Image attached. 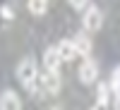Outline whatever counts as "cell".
<instances>
[{
	"label": "cell",
	"mask_w": 120,
	"mask_h": 110,
	"mask_svg": "<svg viewBox=\"0 0 120 110\" xmlns=\"http://www.w3.org/2000/svg\"><path fill=\"white\" fill-rule=\"evenodd\" d=\"M17 79L26 91H36V82H38V69H36V62L31 57L22 60L17 65Z\"/></svg>",
	"instance_id": "cell-1"
},
{
	"label": "cell",
	"mask_w": 120,
	"mask_h": 110,
	"mask_svg": "<svg viewBox=\"0 0 120 110\" xmlns=\"http://www.w3.org/2000/svg\"><path fill=\"white\" fill-rule=\"evenodd\" d=\"M63 62H65V60H63V55H60L58 46L55 48H46V50H43V69H53V72H58Z\"/></svg>",
	"instance_id": "cell-2"
},
{
	"label": "cell",
	"mask_w": 120,
	"mask_h": 110,
	"mask_svg": "<svg viewBox=\"0 0 120 110\" xmlns=\"http://www.w3.org/2000/svg\"><path fill=\"white\" fill-rule=\"evenodd\" d=\"M41 89L48 93H58L60 91V74L53 72V69H43L41 74Z\"/></svg>",
	"instance_id": "cell-3"
},
{
	"label": "cell",
	"mask_w": 120,
	"mask_h": 110,
	"mask_svg": "<svg viewBox=\"0 0 120 110\" xmlns=\"http://www.w3.org/2000/svg\"><path fill=\"white\" fill-rule=\"evenodd\" d=\"M101 24H103L101 10L98 7H86V12H84V29L86 31H98Z\"/></svg>",
	"instance_id": "cell-4"
},
{
	"label": "cell",
	"mask_w": 120,
	"mask_h": 110,
	"mask_svg": "<svg viewBox=\"0 0 120 110\" xmlns=\"http://www.w3.org/2000/svg\"><path fill=\"white\" fill-rule=\"evenodd\" d=\"M98 77V67L94 60H86V62H82V67H79V82L82 84H94Z\"/></svg>",
	"instance_id": "cell-5"
},
{
	"label": "cell",
	"mask_w": 120,
	"mask_h": 110,
	"mask_svg": "<svg viewBox=\"0 0 120 110\" xmlns=\"http://www.w3.org/2000/svg\"><path fill=\"white\" fill-rule=\"evenodd\" d=\"M22 108V101L15 91H3L0 93V110H19Z\"/></svg>",
	"instance_id": "cell-6"
},
{
	"label": "cell",
	"mask_w": 120,
	"mask_h": 110,
	"mask_svg": "<svg viewBox=\"0 0 120 110\" xmlns=\"http://www.w3.org/2000/svg\"><path fill=\"white\" fill-rule=\"evenodd\" d=\"M58 50H60V55H63V60L65 62H70V60H75L79 53H77V48H75V41L72 38H65V41H60L58 43Z\"/></svg>",
	"instance_id": "cell-7"
},
{
	"label": "cell",
	"mask_w": 120,
	"mask_h": 110,
	"mask_svg": "<svg viewBox=\"0 0 120 110\" xmlns=\"http://www.w3.org/2000/svg\"><path fill=\"white\" fill-rule=\"evenodd\" d=\"M75 48H77V53L82 55V57H89V53H91V41H89V38L84 36V34H77L75 38Z\"/></svg>",
	"instance_id": "cell-8"
},
{
	"label": "cell",
	"mask_w": 120,
	"mask_h": 110,
	"mask_svg": "<svg viewBox=\"0 0 120 110\" xmlns=\"http://www.w3.org/2000/svg\"><path fill=\"white\" fill-rule=\"evenodd\" d=\"M113 96H115V91L111 89V84H101L98 91H96V98H98V105H101V108H106L108 103H111Z\"/></svg>",
	"instance_id": "cell-9"
},
{
	"label": "cell",
	"mask_w": 120,
	"mask_h": 110,
	"mask_svg": "<svg viewBox=\"0 0 120 110\" xmlns=\"http://www.w3.org/2000/svg\"><path fill=\"white\" fill-rule=\"evenodd\" d=\"M48 0H26V5H29V12H34V14H43L46 12V5Z\"/></svg>",
	"instance_id": "cell-10"
},
{
	"label": "cell",
	"mask_w": 120,
	"mask_h": 110,
	"mask_svg": "<svg viewBox=\"0 0 120 110\" xmlns=\"http://www.w3.org/2000/svg\"><path fill=\"white\" fill-rule=\"evenodd\" d=\"M108 84H111V89H113L115 93L120 91V67H115V69H113V74H111V82H108Z\"/></svg>",
	"instance_id": "cell-11"
},
{
	"label": "cell",
	"mask_w": 120,
	"mask_h": 110,
	"mask_svg": "<svg viewBox=\"0 0 120 110\" xmlns=\"http://www.w3.org/2000/svg\"><path fill=\"white\" fill-rule=\"evenodd\" d=\"M86 3H89V0H70V5H72V7H77V10H82Z\"/></svg>",
	"instance_id": "cell-12"
},
{
	"label": "cell",
	"mask_w": 120,
	"mask_h": 110,
	"mask_svg": "<svg viewBox=\"0 0 120 110\" xmlns=\"http://www.w3.org/2000/svg\"><path fill=\"white\" fill-rule=\"evenodd\" d=\"M0 12H3V17H7V19H12V17H15V12H12V10H10V7H3V10H0Z\"/></svg>",
	"instance_id": "cell-13"
},
{
	"label": "cell",
	"mask_w": 120,
	"mask_h": 110,
	"mask_svg": "<svg viewBox=\"0 0 120 110\" xmlns=\"http://www.w3.org/2000/svg\"><path fill=\"white\" fill-rule=\"evenodd\" d=\"M115 101H118V105H120V91H118V93H115Z\"/></svg>",
	"instance_id": "cell-14"
},
{
	"label": "cell",
	"mask_w": 120,
	"mask_h": 110,
	"mask_svg": "<svg viewBox=\"0 0 120 110\" xmlns=\"http://www.w3.org/2000/svg\"><path fill=\"white\" fill-rule=\"evenodd\" d=\"M91 110H106V108H101V105H96V108H91Z\"/></svg>",
	"instance_id": "cell-15"
}]
</instances>
